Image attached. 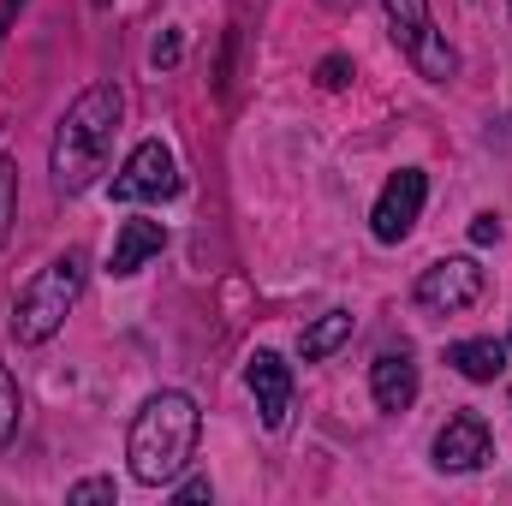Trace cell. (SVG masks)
I'll return each instance as SVG.
<instances>
[{
  "label": "cell",
  "instance_id": "cell-21",
  "mask_svg": "<svg viewBox=\"0 0 512 506\" xmlns=\"http://www.w3.org/2000/svg\"><path fill=\"white\" fill-rule=\"evenodd\" d=\"M24 0H0V42H6V24H12V12H18Z\"/></svg>",
  "mask_w": 512,
  "mask_h": 506
},
{
  "label": "cell",
  "instance_id": "cell-17",
  "mask_svg": "<svg viewBox=\"0 0 512 506\" xmlns=\"http://www.w3.org/2000/svg\"><path fill=\"white\" fill-rule=\"evenodd\" d=\"M346 78H352V60H346V54H328V60L316 66V84H322V90H346Z\"/></svg>",
  "mask_w": 512,
  "mask_h": 506
},
{
  "label": "cell",
  "instance_id": "cell-20",
  "mask_svg": "<svg viewBox=\"0 0 512 506\" xmlns=\"http://www.w3.org/2000/svg\"><path fill=\"white\" fill-rule=\"evenodd\" d=\"M209 495H215V489H209V483H203V477H197V483H185V489H179V501H209Z\"/></svg>",
  "mask_w": 512,
  "mask_h": 506
},
{
  "label": "cell",
  "instance_id": "cell-6",
  "mask_svg": "<svg viewBox=\"0 0 512 506\" xmlns=\"http://www.w3.org/2000/svg\"><path fill=\"white\" fill-rule=\"evenodd\" d=\"M483 298V268L471 256H441L417 274V304L435 310V316H459Z\"/></svg>",
  "mask_w": 512,
  "mask_h": 506
},
{
  "label": "cell",
  "instance_id": "cell-18",
  "mask_svg": "<svg viewBox=\"0 0 512 506\" xmlns=\"http://www.w3.org/2000/svg\"><path fill=\"white\" fill-rule=\"evenodd\" d=\"M471 239H477V245H495V239H501V215H477V221H471Z\"/></svg>",
  "mask_w": 512,
  "mask_h": 506
},
{
  "label": "cell",
  "instance_id": "cell-13",
  "mask_svg": "<svg viewBox=\"0 0 512 506\" xmlns=\"http://www.w3.org/2000/svg\"><path fill=\"white\" fill-rule=\"evenodd\" d=\"M352 340V310H328V316H316L304 334H298V358L304 364H322L328 352H340Z\"/></svg>",
  "mask_w": 512,
  "mask_h": 506
},
{
  "label": "cell",
  "instance_id": "cell-3",
  "mask_svg": "<svg viewBox=\"0 0 512 506\" xmlns=\"http://www.w3.org/2000/svg\"><path fill=\"white\" fill-rule=\"evenodd\" d=\"M84 280H90L84 251L54 256V262H48V268L18 292V304H12V340H18V346H42V340H54V334H60V322H66V310L78 304Z\"/></svg>",
  "mask_w": 512,
  "mask_h": 506
},
{
  "label": "cell",
  "instance_id": "cell-23",
  "mask_svg": "<svg viewBox=\"0 0 512 506\" xmlns=\"http://www.w3.org/2000/svg\"><path fill=\"white\" fill-rule=\"evenodd\" d=\"M507 346H512V340H507Z\"/></svg>",
  "mask_w": 512,
  "mask_h": 506
},
{
  "label": "cell",
  "instance_id": "cell-16",
  "mask_svg": "<svg viewBox=\"0 0 512 506\" xmlns=\"http://www.w3.org/2000/svg\"><path fill=\"white\" fill-rule=\"evenodd\" d=\"M66 501L72 506H90V501H120V489H114V477H84V483H72V489H66Z\"/></svg>",
  "mask_w": 512,
  "mask_h": 506
},
{
  "label": "cell",
  "instance_id": "cell-4",
  "mask_svg": "<svg viewBox=\"0 0 512 506\" xmlns=\"http://www.w3.org/2000/svg\"><path fill=\"white\" fill-rule=\"evenodd\" d=\"M387 6V30H393V42H399V54L423 72V78H435V84H447L453 72H459V54L447 48V36L435 30V18H429V0H382Z\"/></svg>",
  "mask_w": 512,
  "mask_h": 506
},
{
  "label": "cell",
  "instance_id": "cell-24",
  "mask_svg": "<svg viewBox=\"0 0 512 506\" xmlns=\"http://www.w3.org/2000/svg\"><path fill=\"white\" fill-rule=\"evenodd\" d=\"M507 6H512V0H507Z\"/></svg>",
  "mask_w": 512,
  "mask_h": 506
},
{
  "label": "cell",
  "instance_id": "cell-2",
  "mask_svg": "<svg viewBox=\"0 0 512 506\" xmlns=\"http://www.w3.org/2000/svg\"><path fill=\"white\" fill-rule=\"evenodd\" d=\"M197 429H203V417H197V399L191 393H179V387L149 393L143 411L131 417V435H126L131 477L149 483V489L173 483L191 465V453H197Z\"/></svg>",
  "mask_w": 512,
  "mask_h": 506
},
{
  "label": "cell",
  "instance_id": "cell-7",
  "mask_svg": "<svg viewBox=\"0 0 512 506\" xmlns=\"http://www.w3.org/2000/svg\"><path fill=\"white\" fill-rule=\"evenodd\" d=\"M423 197H429V179H423V167H399V173L382 185V197H376L370 233H376L382 245H399V239L417 227V215H423Z\"/></svg>",
  "mask_w": 512,
  "mask_h": 506
},
{
  "label": "cell",
  "instance_id": "cell-5",
  "mask_svg": "<svg viewBox=\"0 0 512 506\" xmlns=\"http://www.w3.org/2000/svg\"><path fill=\"white\" fill-rule=\"evenodd\" d=\"M173 191H179V161H173V149H167L161 137L137 143L126 155V167L114 173V197H120V203H161V197H173Z\"/></svg>",
  "mask_w": 512,
  "mask_h": 506
},
{
  "label": "cell",
  "instance_id": "cell-1",
  "mask_svg": "<svg viewBox=\"0 0 512 506\" xmlns=\"http://www.w3.org/2000/svg\"><path fill=\"white\" fill-rule=\"evenodd\" d=\"M126 114V96L114 84H90L54 131V149H48V173H54V191L60 197H78L96 185V173L108 167V149H114V131Z\"/></svg>",
  "mask_w": 512,
  "mask_h": 506
},
{
  "label": "cell",
  "instance_id": "cell-9",
  "mask_svg": "<svg viewBox=\"0 0 512 506\" xmlns=\"http://www.w3.org/2000/svg\"><path fill=\"white\" fill-rule=\"evenodd\" d=\"M251 393H256V411H262V429H286V417H292V370H286V358L256 352Z\"/></svg>",
  "mask_w": 512,
  "mask_h": 506
},
{
  "label": "cell",
  "instance_id": "cell-12",
  "mask_svg": "<svg viewBox=\"0 0 512 506\" xmlns=\"http://www.w3.org/2000/svg\"><path fill=\"white\" fill-rule=\"evenodd\" d=\"M447 364L465 381H495L507 370V340H459V346L447 352Z\"/></svg>",
  "mask_w": 512,
  "mask_h": 506
},
{
  "label": "cell",
  "instance_id": "cell-14",
  "mask_svg": "<svg viewBox=\"0 0 512 506\" xmlns=\"http://www.w3.org/2000/svg\"><path fill=\"white\" fill-rule=\"evenodd\" d=\"M12 221H18V167H12V161H0V245H6Z\"/></svg>",
  "mask_w": 512,
  "mask_h": 506
},
{
  "label": "cell",
  "instance_id": "cell-10",
  "mask_svg": "<svg viewBox=\"0 0 512 506\" xmlns=\"http://www.w3.org/2000/svg\"><path fill=\"white\" fill-rule=\"evenodd\" d=\"M370 393H376L382 411H405L417 399V358H411V346H387L382 358L370 364Z\"/></svg>",
  "mask_w": 512,
  "mask_h": 506
},
{
  "label": "cell",
  "instance_id": "cell-22",
  "mask_svg": "<svg viewBox=\"0 0 512 506\" xmlns=\"http://www.w3.org/2000/svg\"><path fill=\"white\" fill-rule=\"evenodd\" d=\"M90 6H108V0H90Z\"/></svg>",
  "mask_w": 512,
  "mask_h": 506
},
{
  "label": "cell",
  "instance_id": "cell-11",
  "mask_svg": "<svg viewBox=\"0 0 512 506\" xmlns=\"http://www.w3.org/2000/svg\"><path fill=\"white\" fill-rule=\"evenodd\" d=\"M161 245H167L161 221H126V227H120V239H114L108 268H114V274H137L149 256H161Z\"/></svg>",
  "mask_w": 512,
  "mask_h": 506
},
{
  "label": "cell",
  "instance_id": "cell-15",
  "mask_svg": "<svg viewBox=\"0 0 512 506\" xmlns=\"http://www.w3.org/2000/svg\"><path fill=\"white\" fill-rule=\"evenodd\" d=\"M18 411H24V399H18V381L12 370L0 364V441H12V429H18Z\"/></svg>",
  "mask_w": 512,
  "mask_h": 506
},
{
  "label": "cell",
  "instance_id": "cell-8",
  "mask_svg": "<svg viewBox=\"0 0 512 506\" xmlns=\"http://www.w3.org/2000/svg\"><path fill=\"white\" fill-rule=\"evenodd\" d=\"M489 453H495L489 423H483V417H471V411H459V417H447V423L435 429V465H441V471H453V477L483 471V465H489Z\"/></svg>",
  "mask_w": 512,
  "mask_h": 506
},
{
  "label": "cell",
  "instance_id": "cell-19",
  "mask_svg": "<svg viewBox=\"0 0 512 506\" xmlns=\"http://www.w3.org/2000/svg\"><path fill=\"white\" fill-rule=\"evenodd\" d=\"M173 60H179V36H161L155 42V66H173Z\"/></svg>",
  "mask_w": 512,
  "mask_h": 506
}]
</instances>
